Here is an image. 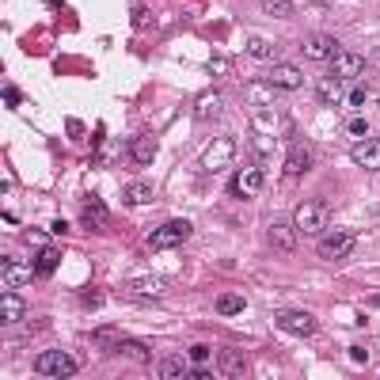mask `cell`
<instances>
[{"instance_id": "cell-1", "label": "cell", "mask_w": 380, "mask_h": 380, "mask_svg": "<svg viewBox=\"0 0 380 380\" xmlns=\"http://www.w3.org/2000/svg\"><path fill=\"white\" fill-rule=\"evenodd\" d=\"M35 373L38 377H50V380H65V377H76L80 373V361L72 358V354H65V350H46V354H38Z\"/></svg>"}, {"instance_id": "cell-2", "label": "cell", "mask_w": 380, "mask_h": 380, "mask_svg": "<svg viewBox=\"0 0 380 380\" xmlns=\"http://www.w3.org/2000/svg\"><path fill=\"white\" fill-rule=\"evenodd\" d=\"M232 160H236V141L232 137H213L206 144V152L198 156V167L201 172H224Z\"/></svg>"}, {"instance_id": "cell-3", "label": "cell", "mask_w": 380, "mask_h": 380, "mask_svg": "<svg viewBox=\"0 0 380 380\" xmlns=\"http://www.w3.org/2000/svg\"><path fill=\"white\" fill-rule=\"evenodd\" d=\"M327 221H331L327 201H301V209H297V217H293L297 232H308V236H320V232L327 229Z\"/></svg>"}, {"instance_id": "cell-4", "label": "cell", "mask_w": 380, "mask_h": 380, "mask_svg": "<svg viewBox=\"0 0 380 380\" xmlns=\"http://www.w3.org/2000/svg\"><path fill=\"white\" fill-rule=\"evenodd\" d=\"M167 289H172V281H167V278H160V274H141V278L126 281L122 293L137 297V301H160V297H167Z\"/></svg>"}, {"instance_id": "cell-5", "label": "cell", "mask_w": 380, "mask_h": 380, "mask_svg": "<svg viewBox=\"0 0 380 380\" xmlns=\"http://www.w3.org/2000/svg\"><path fill=\"white\" fill-rule=\"evenodd\" d=\"M190 240V221H167L160 224V229L149 232V247H156V251H164V247H179Z\"/></svg>"}, {"instance_id": "cell-6", "label": "cell", "mask_w": 380, "mask_h": 380, "mask_svg": "<svg viewBox=\"0 0 380 380\" xmlns=\"http://www.w3.org/2000/svg\"><path fill=\"white\" fill-rule=\"evenodd\" d=\"M274 323H278L286 335H297V338H308L316 335V316H308V312H297V308H281L274 312Z\"/></svg>"}, {"instance_id": "cell-7", "label": "cell", "mask_w": 380, "mask_h": 380, "mask_svg": "<svg viewBox=\"0 0 380 380\" xmlns=\"http://www.w3.org/2000/svg\"><path fill=\"white\" fill-rule=\"evenodd\" d=\"M316 251H320V258H327V263H338V258H346L354 251V236L350 232H323Z\"/></svg>"}, {"instance_id": "cell-8", "label": "cell", "mask_w": 380, "mask_h": 380, "mask_svg": "<svg viewBox=\"0 0 380 380\" xmlns=\"http://www.w3.org/2000/svg\"><path fill=\"white\" fill-rule=\"evenodd\" d=\"M244 103L247 107H274L278 103V88L270 84V80H247L244 84Z\"/></svg>"}, {"instance_id": "cell-9", "label": "cell", "mask_w": 380, "mask_h": 380, "mask_svg": "<svg viewBox=\"0 0 380 380\" xmlns=\"http://www.w3.org/2000/svg\"><path fill=\"white\" fill-rule=\"evenodd\" d=\"M301 53L308 61H327L331 65V61H335V53H338V42L331 35H312V38H304V42H301Z\"/></svg>"}, {"instance_id": "cell-10", "label": "cell", "mask_w": 380, "mask_h": 380, "mask_svg": "<svg viewBox=\"0 0 380 380\" xmlns=\"http://www.w3.org/2000/svg\"><path fill=\"white\" fill-rule=\"evenodd\" d=\"M251 129H258V133H270V137H281V133H293V118H289V115H274L270 107H263L255 115Z\"/></svg>"}, {"instance_id": "cell-11", "label": "cell", "mask_w": 380, "mask_h": 380, "mask_svg": "<svg viewBox=\"0 0 380 380\" xmlns=\"http://www.w3.org/2000/svg\"><path fill=\"white\" fill-rule=\"evenodd\" d=\"M312 160H316L312 144H293V149H289V160H286V179H289V183H297L301 175H308Z\"/></svg>"}, {"instance_id": "cell-12", "label": "cell", "mask_w": 380, "mask_h": 380, "mask_svg": "<svg viewBox=\"0 0 380 380\" xmlns=\"http://www.w3.org/2000/svg\"><path fill=\"white\" fill-rule=\"evenodd\" d=\"M361 72H365V58H361V53L338 50L335 61H331V76L335 80H354V76H361Z\"/></svg>"}, {"instance_id": "cell-13", "label": "cell", "mask_w": 380, "mask_h": 380, "mask_svg": "<svg viewBox=\"0 0 380 380\" xmlns=\"http://www.w3.org/2000/svg\"><path fill=\"white\" fill-rule=\"evenodd\" d=\"M354 164L365 172H380V137H361L354 144Z\"/></svg>"}, {"instance_id": "cell-14", "label": "cell", "mask_w": 380, "mask_h": 380, "mask_svg": "<svg viewBox=\"0 0 380 380\" xmlns=\"http://www.w3.org/2000/svg\"><path fill=\"white\" fill-rule=\"evenodd\" d=\"M217 365H221V373H229V377H251V361H247V354L232 350V346L217 350Z\"/></svg>"}, {"instance_id": "cell-15", "label": "cell", "mask_w": 380, "mask_h": 380, "mask_svg": "<svg viewBox=\"0 0 380 380\" xmlns=\"http://www.w3.org/2000/svg\"><path fill=\"white\" fill-rule=\"evenodd\" d=\"M224 110V95L221 92H201L198 99H194V118L198 122H217Z\"/></svg>"}, {"instance_id": "cell-16", "label": "cell", "mask_w": 380, "mask_h": 380, "mask_svg": "<svg viewBox=\"0 0 380 380\" xmlns=\"http://www.w3.org/2000/svg\"><path fill=\"white\" fill-rule=\"evenodd\" d=\"M266 80H270V84L278 88V92H297V88L304 84V72L297 69V65H274Z\"/></svg>"}, {"instance_id": "cell-17", "label": "cell", "mask_w": 380, "mask_h": 380, "mask_svg": "<svg viewBox=\"0 0 380 380\" xmlns=\"http://www.w3.org/2000/svg\"><path fill=\"white\" fill-rule=\"evenodd\" d=\"M156 183L152 179H133V183H126V190H122V198H126V206H144V201H152L156 198Z\"/></svg>"}, {"instance_id": "cell-18", "label": "cell", "mask_w": 380, "mask_h": 380, "mask_svg": "<svg viewBox=\"0 0 380 380\" xmlns=\"http://www.w3.org/2000/svg\"><path fill=\"white\" fill-rule=\"evenodd\" d=\"M0 278H4L8 289H19V286H27V281L35 278V270H27V266L15 263V258H4V263H0Z\"/></svg>"}, {"instance_id": "cell-19", "label": "cell", "mask_w": 380, "mask_h": 380, "mask_svg": "<svg viewBox=\"0 0 380 380\" xmlns=\"http://www.w3.org/2000/svg\"><path fill=\"white\" fill-rule=\"evenodd\" d=\"M266 240H270L274 247H281V251H293V244H297V224L274 221L270 229H266Z\"/></svg>"}, {"instance_id": "cell-20", "label": "cell", "mask_w": 380, "mask_h": 380, "mask_svg": "<svg viewBox=\"0 0 380 380\" xmlns=\"http://www.w3.org/2000/svg\"><path fill=\"white\" fill-rule=\"evenodd\" d=\"M58 263H61V247H58V244L38 247V255H35V274H38V278H50V274L58 270Z\"/></svg>"}, {"instance_id": "cell-21", "label": "cell", "mask_w": 380, "mask_h": 380, "mask_svg": "<svg viewBox=\"0 0 380 380\" xmlns=\"http://www.w3.org/2000/svg\"><path fill=\"white\" fill-rule=\"evenodd\" d=\"M190 369H194L190 358H164L156 365V377H164V380H187Z\"/></svg>"}, {"instance_id": "cell-22", "label": "cell", "mask_w": 380, "mask_h": 380, "mask_svg": "<svg viewBox=\"0 0 380 380\" xmlns=\"http://www.w3.org/2000/svg\"><path fill=\"white\" fill-rule=\"evenodd\" d=\"M263 172L258 167H247V172H240V179H236V194H244V198H255L258 190H263Z\"/></svg>"}, {"instance_id": "cell-23", "label": "cell", "mask_w": 380, "mask_h": 380, "mask_svg": "<svg viewBox=\"0 0 380 380\" xmlns=\"http://www.w3.org/2000/svg\"><path fill=\"white\" fill-rule=\"evenodd\" d=\"M23 312H27V304H23L19 297L8 289V293L0 297V320H4V323H15V320H23Z\"/></svg>"}, {"instance_id": "cell-24", "label": "cell", "mask_w": 380, "mask_h": 380, "mask_svg": "<svg viewBox=\"0 0 380 380\" xmlns=\"http://www.w3.org/2000/svg\"><path fill=\"white\" fill-rule=\"evenodd\" d=\"M84 224L88 229H107V206H103L99 198H88V206H84Z\"/></svg>"}, {"instance_id": "cell-25", "label": "cell", "mask_w": 380, "mask_h": 380, "mask_svg": "<svg viewBox=\"0 0 380 380\" xmlns=\"http://www.w3.org/2000/svg\"><path fill=\"white\" fill-rule=\"evenodd\" d=\"M152 156H156V141H152V137H141V141H133V149H129V160H133L137 167H149Z\"/></svg>"}, {"instance_id": "cell-26", "label": "cell", "mask_w": 380, "mask_h": 380, "mask_svg": "<svg viewBox=\"0 0 380 380\" xmlns=\"http://www.w3.org/2000/svg\"><path fill=\"white\" fill-rule=\"evenodd\" d=\"M251 149H255V160H270L274 152H278V137H270V133H258V129H251Z\"/></svg>"}, {"instance_id": "cell-27", "label": "cell", "mask_w": 380, "mask_h": 380, "mask_svg": "<svg viewBox=\"0 0 380 380\" xmlns=\"http://www.w3.org/2000/svg\"><path fill=\"white\" fill-rule=\"evenodd\" d=\"M247 58L270 61L274 58V42H270V38H263V35H251V38H247Z\"/></svg>"}, {"instance_id": "cell-28", "label": "cell", "mask_w": 380, "mask_h": 380, "mask_svg": "<svg viewBox=\"0 0 380 380\" xmlns=\"http://www.w3.org/2000/svg\"><path fill=\"white\" fill-rule=\"evenodd\" d=\"M244 308H247V304H244V297H240V293H224V297H217V312H221V316H240Z\"/></svg>"}, {"instance_id": "cell-29", "label": "cell", "mask_w": 380, "mask_h": 380, "mask_svg": "<svg viewBox=\"0 0 380 380\" xmlns=\"http://www.w3.org/2000/svg\"><path fill=\"white\" fill-rule=\"evenodd\" d=\"M263 12L274 15V19H289V15L297 12V4L293 0H263Z\"/></svg>"}, {"instance_id": "cell-30", "label": "cell", "mask_w": 380, "mask_h": 380, "mask_svg": "<svg viewBox=\"0 0 380 380\" xmlns=\"http://www.w3.org/2000/svg\"><path fill=\"white\" fill-rule=\"evenodd\" d=\"M115 354H122V358H133V361H144V358H149L144 342H129V338H118V342H115Z\"/></svg>"}, {"instance_id": "cell-31", "label": "cell", "mask_w": 380, "mask_h": 380, "mask_svg": "<svg viewBox=\"0 0 380 380\" xmlns=\"http://www.w3.org/2000/svg\"><path fill=\"white\" fill-rule=\"evenodd\" d=\"M338 84H342V80L327 76V80H323V84H320V99H323V103H338V99H342V92H338Z\"/></svg>"}, {"instance_id": "cell-32", "label": "cell", "mask_w": 380, "mask_h": 380, "mask_svg": "<svg viewBox=\"0 0 380 380\" xmlns=\"http://www.w3.org/2000/svg\"><path fill=\"white\" fill-rule=\"evenodd\" d=\"M149 23H152L149 8H144V4H137V8H133V27H137V31H144V27H149Z\"/></svg>"}, {"instance_id": "cell-33", "label": "cell", "mask_w": 380, "mask_h": 380, "mask_svg": "<svg viewBox=\"0 0 380 380\" xmlns=\"http://www.w3.org/2000/svg\"><path fill=\"white\" fill-rule=\"evenodd\" d=\"M342 99L350 103V107H361V103H365V88H350V92H346Z\"/></svg>"}, {"instance_id": "cell-34", "label": "cell", "mask_w": 380, "mask_h": 380, "mask_svg": "<svg viewBox=\"0 0 380 380\" xmlns=\"http://www.w3.org/2000/svg\"><path fill=\"white\" fill-rule=\"evenodd\" d=\"M346 129H350L354 137H365V129H369V122H365V118H350V122H346Z\"/></svg>"}, {"instance_id": "cell-35", "label": "cell", "mask_w": 380, "mask_h": 380, "mask_svg": "<svg viewBox=\"0 0 380 380\" xmlns=\"http://www.w3.org/2000/svg\"><path fill=\"white\" fill-rule=\"evenodd\" d=\"M187 358L194 361V365H201V361L209 358V350H206V346H190V354H187Z\"/></svg>"}, {"instance_id": "cell-36", "label": "cell", "mask_w": 380, "mask_h": 380, "mask_svg": "<svg viewBox=\"0 0 380 380\" xmlns=\"http://www.w3.org/2000/svg\"><path fill=\"white\" fill-rule=\"evenodd\" d=\"M4 103H8V107H19V103H23V95L15 92V88H4Z\"/></svg>"}, {"instance_id": "cell-37", "label": "cell", "mask_w": 380, "mask_h": 380, "mask_svg": "<svg viewBox=\"0 0 380 380\" xmlns=\"http://www.w3.org/2000/svg\"><path fill=\"white\" fill-rule=\"evenodd\" d=\"M209 72H213V76H221V72H229V65H224V58H213V61H209Z\"/></svg>"}, {"instance_id": "cell-38", "label": "cell", "mask_w": 380, "mask_h": 380, "mask_svg": "<svg viewBox=\"0 0 380 380\" xmlns=\"http://www.w3.org/2000/svg\"><path fill=\"white\" fill-rule=\"evenodd\" d=\"M69 137H84V122H69Z\"/></svg>"}, {"instance_id": "cell-39", "label": "cell", "mask_w": 380, "mask_h": 380, "mask_svg": "<svg viewBox=\"0 0 380 380\" xmlns=\"http://www.w3.org/2000/svg\"><path fill=\"white\" fill-rule=\"evenodd\" d=\"M350 358H354V361H365V358H369V354H365V346H354V350H350Z\"/></svg>"}, {"instance_id": "cell-40", "label": "cell", "mask_w": 380, "mask_h": 380, "mask_svg": "<svg viewBox=\"0 0 380 380\" xmlns=\"http://www.w3.org/2000/svg\"><path fill=\"white\" fill-rule=\"evenodd\" d=\"M373 304H377V308H380V297H373Z\"/></svg>"}]
</instances>
